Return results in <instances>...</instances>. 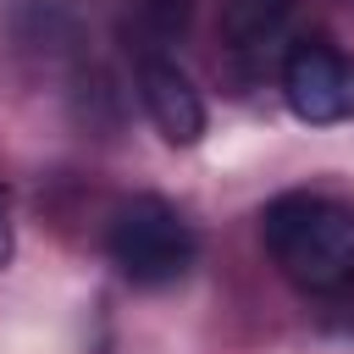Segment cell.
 <instances>
[{"label": "cell", "instance_id": "obj_1", "mask_svg": "<svg viewBox=\"0 0 354 354\" xmlns=\"http://www.w3.org/2000/svg\"><path fill=\"white\" fill-rule=\"evenodd\" d=\"M260 238L277 271L304 293H337L354 282V205L332 194H277L260 216Z\"/></svg>", "mask_w": 354, "mask_h": 354}, {"label": "cell", "instance_id": "obj_2", "mask_svg": "<svg viewBox=\"0 0 354 354\" xmlns=\"http://www.w3.org/2000/svg\"><path fill=\"white\" fill-rule=\"evenodd\" d=\"M105 254L133 288H166L194 266V232L160 194H133L111 216Z\"/></svg>", "mask_w": 354, "mask_h": 354}, {"label": "cell", "instance_id": "obj_3", "mask_svg": "<svg viewBox=\"0 0 354 354\" xmlns=\"http://www.w3.org/2000/svg\"><path fill=\"white\" fill-rule=\"evenodd\" d=\"M282 94L299 122H315V127L354 122V55H343L321 39L293 44L282 61Z\"/></svg>", "mask_w": 354, "mask_h": 354}, {"label": "cell", "instance_id": "obj_4", "mask_svg": "<svg viewBox=\"0 0 354 354\" xmlns=\"http://www.w3.org/2000/svg\"><path fill=\"white\" fill-rule=\"evenodd\" d=\"M138 94H144V111H149V122H155V133L166 144L188 149V144L205 138V100L166 55H144L138 61Z\"/></svg>", "mask_w": 354, "mask_h": 354}, {"label": "cell", "instance_id": "obj_5", "mask_svg": "<svg viewBox=\"0 0 354 354\" xmlns=\"http://www.w3.org/2000/svg\"><path fill=\"white\" fill-rule=\"evenodd\" d=\"M188 28V0H122V33L133 39L138 61L160 55V44H171Z\"/></svg>", "mask_w": 354, "mask_h": 354}, {"label": "cell", "instance_id": "obj_6", "mask_svg": "<svg viewBox=\"0 0 354 354\" xmlns=\"http://www.w3.org/2000/svg\"><path fill=\"white\" fill-rule=\"evenodd\" d=\"M11 249H17V232H11V210H6V188H0V266L11 260Z\"/></svg>", "mask_w": 354, "mask_h": 354}]
</instances>
